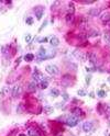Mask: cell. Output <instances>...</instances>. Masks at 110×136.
Masks as SVG:
<instances>
[{
	"mask_svg": "<svg viewBox=\"0 0 110 136\" xmlns=\"http://www.w3.org/2000/svg\"><path fill=\"white\" fill-rule=\"evenodd\" d=\"M32 78H33V80H34L35 84H38V82H42L43 80L46 79L45 77H44L43 75L38 70V69H35L34 70V73H33V75H32Z\"/></svg>",
	"mask_w": 110,
	"mask_h": 136,
	"instance_id": "cell-1",
	"label": "cell"
},
{
	"mask_svg": "<svg viewBox=\"0 0 110 136\" xmlns=\"http://www.w3.org/2000/svg\"><path fill=\"white\" fill-rule=\"evenodd\" d=\"M78 118H76V116H74V115H70V116H68L67 119H66V124H67L68 126H70V127H74V126H76L77 124H78Z\"/></svg>",
	"mask_w": 110,
	"mask_h": 136,
	"instance_id": "cell-2",
	"label": "cell"
},
{
	"mask_svg": "<svg viewBox=\"0 0 110 136\" xmlns=\"http://www.w3.org/2000/svg\"><path fill=\"white\" fill-rule=\"evenodd\" d=\"M45 70H46V73H48L50 75H53V76H55V75H57L60 73L58 67L55 65H48L45 67Z\"/></svg>",
	"mask_w": 110,
	"mask_h": 136,
	"instance_id": "cell-3",
	"label": "cell"
},
{
	"mask_svg": "<svg viewBox=\"0 0 110 136\" xmlns=\"http://www.w3.org/2000/svg\"><path fill=\"white\" fill-rule=\"evenodd\" d=\"M21 91H22L21 86H16V87L13 88V90H12V96H13V98H18V97L21 94Z\"/></svg>",
	"mask_w": 110,
	"mask_h": 136,
	"instance_id": "cell-4",
	"label": "cell"
},
{
	"mask_svg": "<svg viewBox=\"0 0 110 136\" xmlns=\"http://www.w3.org/2000/svg\"><path fill=\"white\" fill-rule=\"evenodd\" d=\"M72 113H73L74 116H76V118H79V116H84V112H82V110L79 109V108H74V109L72 110Z\"/></svg>",
	"mask_w": 110,
	"mask_h": 136,
	"instance_id": "cell-5",
	"label": "cell"
},
{
	"mask_svg": "<svg viewBox=\"0 0 110 136\" xmlns=\"http://www.w3.org/2000/svg\"><path fill=\"white\" fill-rule=\"evenodd\" d=\"M87 58H88V60H89L92 64H95L96 62H97V55L95 54V53H88L87 54Z\"/></svg>",
	"mask_w": 110,
	"mask_h": 136,
	"instance_id": "cell-6",
	"label": "cell"
},
{
	"mask_svg": "<svg viewBox=\"0 0 110 136\" xmlns=\"http://www.w3.org/2000/svg\"><path fill=\"white\" fill-rule=\"evenodd\" d=\"M82 130H84V132H90L92 130V122H85L84 125H82Z\"/></svg>",
	"mask_w": 110,
	"mask_h": 136,
	"instance_id": "cell-7",
	"label": "cell"
},
{
	"mask_svg": "<svg viewBox=\"0 0 110 136\" xmlns=\"http://www.w3.org/2000/svg\"><path fill=\"white\" fill-rule=\"evenodd\" d=\"M100 20H101L102 23H108V22L110 21V13H108V12L102 13L101 16H100Z\"/></svg>",
	"mask_w": 110,
	"mask_h": 136,
	"instance_id": "cell-8",
	"label": "cell"
},
{
	"mask_svg": "<svg viewBox=\"0 0 110 136\" xmlns=\"http://www.w3.org/2000/svg\"><path fill=\"white\" fill-rule=\"evenodd\" d=\"M50 44H51L52 46H58L60 40L56 36H53V37H51V40H50Z\"/></svg>",
	"mask_w": 110,
	"mask_h": 136,
	"instance_id": "cell-9",
	"label": "cell"
},
{
	"mask_svg": "<svg viewBox=\"0 0 110 136\" xmlns=\"http://www.w3.org/2000/svg\"><path fill=\"white\" fill-rule=\"evenodd\" d=\"M43 14H44V10L43 9H40V10L35 9V15H36L38 20H41V19H42V16H43Z\"/></svg>",
	"mask_w": 110,
	"mask_h": 136,
	"instance_id": "cell-10",
	"label": "cell"
},
{
	"mask_svg": "<svg viewBox=\"0 0 110 136\" xmlns=\"http://www.w3.org/2000/svg\"><path fill=\"white\" fill-rule=\"evenodd\" d=\"M74 56H76L77 58H78V59L82 60V62H84V60H85V56H84V55H82V52L75 51V52H74Z\"/></svg>",
	"mask_w": 110,
	"mask_h": 136,
	"instance_id": "cell-11",
	"label": "cell"
},
{
	"mask_svg": "<svg viewBox=\"0 0 110 136\" xmlns=\"http://www.w3.org/2000/svg\"><path fill=\"white\" fill-rule=\"evenodd\" d=\"M35 90H36V84L33 81L29 85V87H28V91H30V92H34Z\"/></svg>",
	"mask_w": 110,
	"mask_h": 136,
	"instance_id": "cell-12",
	"label": "cell"
},
{
	"mask_svg": "<svg viewBox=\"0 0 110 136\" xmlns=\"http://www.w3.org/2000/svg\"><path fill=\"white\" fill-rule=\"evenodd\" d=\"M65 20H66V22H67L68 24L72 23V22L74 21V14H70V13H67V14H66V16H65Z\"/></svg>",
	"mask_w": 110,
	"mask_h": 136,
	"instance_id": "cell-13",
	"label": "cell"
},
{
	"mask_svg": "<svg viewBox=\"0 0 110 136\" xmlns=\"http://www.w3.org/2000/svg\"><path fill=\"white\" fill-rule=\"evenodd\" d=\"M88 14L92 15V16H97L99 14V10L98 9H90L89 12H88Z\"/></svg>",
	"mask_w": 110,
	"mask_h": 136,
	"instance_id": "cell-14",
	"label": "cell"
},
{
	"mask_svg": "<svg viewBox=\"0 0 110 136\" xmlns=\"http://www.w3.org/2000/svg\"><path fill=\"white\" fill-rule=\"evenodd\" d=\"M48 87V79H45V80H43L42 82H40V88H41V89H46Z\"/></svg>",
	"mask_w": 110,
	"mask_h": 136,
	"instance_id": "cell-15",
	"label": "cell"
},
{
	"mask_svg": "<svg viewBox=\"0 0 110 136\" xmlns=\"http://www.w3.org/2000/svg\"><path fill=\"white\" fill-rule=\"evenodd\" d=\"M74 12H75V7H74V3H73V2H70V4H68V13L74 14Z\"/></svg>",
	"mask_w": 110,
	"mask_h": 136,
	"instance_id": "cell-16",
	"label": "cell"
},
{
	"mask_svg": "<svg viewBox=\"0 0 110 136\" xmlns=\"http://www.w3.org/2000/svg\"><path fill=\"white\" fill-rule=\"evenodd\" d=\"M33 59H34V55L33 54H26V56H24V60H26V62H32Z\"/></svg>",
	"mask_w": 110,
	"mask_h": 136,
	"instance_id": "cell-17",
	"label": "cell"
},
{
	"mask_svg": "<svg viewBox=\"0 0 110 136\" xmlns=\"http://www.w3.org/2000/svg\"><path fill=\"white\" fill-rule=\"evenodd\" d=\"M44 111H45L46 114H51V113H53L54 109L52 107H50V105H46V107H44Z\"/></svg>",
	"mask_w": 110,
	"mask_h": 136,
	"instance_id": "cell-18",
	"label": "cell"
},
{
	"mask_svg": "<svg viewBox=\"0 0 110 136\" xmlns=\"http://www.w3.org/2000/svg\"><path fill=\"white\" fill-rule=\"evenodd\" d=\"M28 134H29V136H38V132L35 131V130H33V129H29V130H28Z\"/></svg>",
	"mask_w": 110,
	"mask_h": 136,
	"instance_id": "cell-19",
	"label": "cell"
},
{
	"mask_svg": "<svg viewBox=\"0 0 110 136\" xmlns=\"http://www.w3.org/2000/svg\"><path fill=\"white\" fill-rule=\"evenodd\" d=\"M38 56L41 58H46V51L43 48V47L40 49V52H38Z\"/></svg>",
	"mask_w": 110,
	"mask_h": 136,
	"instance_id": "cell-20",
	"label": "cell"
},
{
	"mask_svg": "<svg viewBox=\"0 0 110 136\" xmlns=\"http://www.w3.org/2000/svg\"><path fill=\"white\" fill-rule=\"evenodd\" d=\"M98 35H99V32L96 31V30H92V31H89V33H88V36H92V37L98 36Z\"/></svg>",
	"mask_w": 110,
	"mask_h": 136,
	"instance_id": "cell-21",
	"label": "cell"
},
{
	"mask_svg": "<svg viewBox=\"0 0 110 136\" xmlns=\"http://www.w3.org/2000/svg\"><path fill=\"white\" fill-rule=\"evenodd\" d=\"M51 96L54 97V98H56V97L60 96V91L57 90V89H52L51 90Z\"/></svg>",
	"mask_w": 110,
	"mask_h": 136,
	"instance_id": "cell-22",
	"label": "cell"
},
{
	"mask_svg": "<svg viewBox=\"0 0 110 136\" xmlns=\"http://www.w3.org/2000/svg\"><path fill=\"white\" fill-rule=\"evenodd\" d=\"M104 40L106 41V43H110V34H109V33H104Z\"/></svg>",
	"mask_w": 110,
	"mask_h": 136,
	"instance_id": "cell-23",
	"label": "cell"
},
{
	"mask_svg": "<svg viewBox=\"0 0 110 136\" xmlns=\"http://www.w3.org/2000/svg\"><path fill=\"white\" fill-rule=\"evenodd\" d=\"M77 93H78V96H82V97L86 96V92H85L84 90H78V91H77Z\"/></svg>",
	"mask_w": 110,
	"mask_h": 136,
	"instance_id": "cell-24",
	"label": "cell"
},
{
	"mask_svg": "<svg viewBox=\"0 0 110 136\" xmlns=\"http://www.w3.org/2000/svg\"><path fill=\"white\" fill-rule=\"evenodd\" d=\"M98 96L102 98V97H104V96H106V92H104V90H100V91H98Z\"/></svg>",
	"mask_w": 110,
	"mask_h": 136,
	"instance_id": "cell-25",
	"label": "cell"
},
{
	"mask_svg": "<svg viewBox=\"0 0 110 136\" xmlns=\"http://www.w3.org/2000/svg\"><path fill=\"white\" fill-rule=\"evenodd\" d=\"M26 23H28V24H32V23H33V20H32V18H30V16H29V18L26 19Z\"/></svg>",
	"mask_w": 110,
	"mask_h": 136,
	"instance_id": "cell-26",
	"label": "cell"
},
{
	"mask_svg": "<svg viewBox=\"0 0 110 136\" xmlns=\"http://www.w3.org/2000/svg\"><path fill=\"white\" fill-rule=\"evenodd\" d=\"M90 79H92V77H90V76H87V77H86V84H87V85L90 84Z\"/></svg>",
	"mask_w": 110,
	"mask_h": 136,
	"instance_id": "cell-27",
	"label": "cell"
},
{
	"mask_svg": "<svg viewBox=\"0 0 110 136\" xmlns=\"http://www.w3.org/2000/svg\"><path fill=\"white\" fill-rule=\"evenodd\" d=\"M26 42H28V43H29V42H30V41H31V35H30V34H28V35H26Z\"/></svg>",
	"mask_w": 110,
	"mask_h": 136,
	"instance_id": "cell-28",
	"label": "cell"
},
{
	"mask_svg": "<svg viewBox=\"0 0 110 136\" xmlns=\"http://www.w3.org/2000/svg\"><path fill=\"white\" fill-rule=\"evenodd\" d=\"M46 24H48V21H45V22H44V23L42 24V26H41V29H40V31H41V30H42V29H43V27H44V26H45V25H46Z\"/></svg>",
	"mask_w": 110,
	"mask_h": 136,
	"instance_id": "cell-29",
	"label": "cell"
},
{
	"mask_svg": "<svg viewBox=\"0 0 110 136\" xmlns=\"http://www.w3.org/2000/svg\"><path fill=\"white\" fill-rule=\"evenodd\" d=\"M63 98H64V100H68V96L66 93H64L63 94Z\"/></svg>",
	"mask_w": 110,
	"mask_h": 136,
	"instance_id": "cell-30",
	"label": "cell"
},
{
	"mask_svg": "<svg viewBox=\"0 0 110 136\" xmlns=\"http://www.w3.org/2000/svg\"><path fill=\"white\" fill-rule=\"evenodd\" d=\"M46 41H48V38L44 37V38H42V40H40V42H41V43H43V42H46Z\"/></svg>",
	"mask_w": 110,
	"mask_h": 136,
	"instance_id": "cell-31",
	"label": "cell"
},
{
	"mask_svg": "<svg viewBox=\"0 0 110 136\" xmlns=\"http://www.w3.org/2000/svg\"><path fill=\"white\" fill-rule=\"evenodd\" d=\"M19 136H26V134H19Z\"/></svg>",
	"mask_w": 110,
	"mask_h": 136,
	"instance_id": "cell-32",
	"label": "cell"
}]
</instances>
